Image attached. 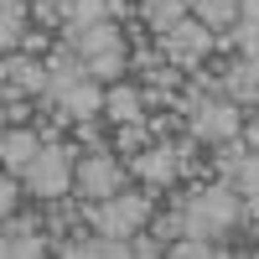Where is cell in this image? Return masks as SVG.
<instances>
[{"label":"cell","instance_id":"obj_22","mask_svg":"<svg viewBox=\"0 0 259 259\" xmlns=\"http://www.w3.org/2000/svg\"><path fill=\"white\" fill-rule=\"evenodd\" d=\"M233 187H239V197H259V150L244 156V166L233 171Z\"/></svg>","mask_w":259,"mask_h":259},{"label":"cell","instance_id":"obj_28","mask_svg":"<svg viewBox=\"0 0 259 259\" xmlns=\"http://www.w3.org/2000/svg\"><path fill=\"white\" fill-rule=\"evenodd\" d=\"M68 6H73V0H68Z\"/></svg>","mask_w":259,"mask_h":259},{"label":"cell","instance_id":"obj_12","mask_svg":"<svg viewBox=\"0 0 259 259\" xmlns=\"http://www.w3.org/2000/svg\"><path fill=\"white\" fill-rule=\"evenodd\" d=\"M119 47H124V31H119V21H99V26L78 31V52H83V57H99V52H119Z\"/></svg>","mask_w":259,"mask_h":259},{"label":"cell","instance_id":"obj_23","mask_svg":"<svg viewBox=\"0 0 259 259\" xmlns=\"http://www.w3.org/2000/svg\"><path fill=\"white\" fill-rule=\"evenodd\" d=\"M57 47V36L52 31H41V26H26V36H21V47L16 52H26V57H41V62H47V52Z\"/></svg>","mask_w":259,"mask_h":259},{"label":"cell","instance_id":"obj_14","mask_svg":"<svg viewBox=\"0 0 259 259\" xmlns=\"http://www.w3.org/2000/svg\"><path fill=\"white\" fill-rule=\"evenodd\" d=\"M145 130H150V140L171 145L177 135H187V130H192V119H187L182 109H156V114H145Z\"/></svg>","mask_w":259,"mask_h":259},{"label":"cell","instance_id":"obj_10","mask_svg":"<svg viewBox=\"0 0 259 259\" xmlns=\"http://www.w3.org/2000/svg\"><path fill=\"white\" fill-rule=\"evenodd\" d=\"M145 145H156V140H150V130H145V119H130V124H114V130H109V156H114L124 171H130V161H135Z\"/></svg>","mask_w":259,"mask_h":259},{"label":"cell","instance_id":"obj_17","mask_svg":"<svg viewBox=\"0 0 259 259\" xmlns=\"http://www.w3.org/2000/svg\"><path fill=\"white\" fill-rule=\"evenodd\" d=\"M0 254H6V259H36V254H52V233H21V239H0Z\"/></svg>","mask_w":259,"mask_h":259},{"label":"cell","instance_id":"obj_18","mask_svg":"<svg viewBox=\"0 0 259 259\" xmlns=\"http://www.w3.org/2000/svg\"><path fill=\"white\" fill-rule=\"evenodd\" d=\"M145 228H150V233H156V239H161V244L171 249V244L182 239V207H150Z\"/></svg>","mask_w":259,"mask_h":259},{"label":"cell","instance_id":"obj_7","mask_svg":"<svg viewBox=\"0 0 259 259\" xmlns=\"http://www.w3.org/2000/svg\"><path fill=\"white\" fill-rule=\"evenodd\" d=\"M41 135H36V124H16V130H6L0 135V161H6V171H21L26 177V166L41 156Z\"/></svg>","mask_w":259,"mask_h":259},{"label":"cell","instance_id":"obj_6","mask_svg":"<svg viewBox=\"0 0 259 259\" xmlns=\"http://www.w3.org/2000/svg\"><path fill=\"white\" fill-rule=\"evenodd\" d=\"M130 182H140L145 192H161V187H171L177 182V150L171 145H145L135 161H130Z\"/></svg>","mask_w":259,"mask_h":259},{"label":"cell","instance_id":"obj_21","mask_svg":"<svg viewBox=\"0 0 259 259\" xmlns=\"http://www.w3.org/2000/svg\"><path fill=\"white\" fill-rule=\"evenodd\" d=\"M166 254H171V259H218V244H212V239H192V233H182V239L171 244Z\"/></svg>","mask_w":259,"mask_h":259},{"label":"cell","instance_id":"obj_25","mask_svg":"<svg viewBox=\"0 0 259 259\" xmlns=\"http://www.w3.org/2000/svg\"><path fill=\"white\" fill-rule=\"evenodd\" d=\"M228 36H233V47H239V57H254V62H259V26L239 21V26H233Z\"/></svg>","mask_w":259,"mask_h":259},{"label":"cell","instance_id":"obj_16","mask_svg":"<svg viewBox=\"0 0 259 259\" xmlns=\"http://www.w3.org/2000/svg\"><path fill=\"white\" fill-rule=\"evenodd\" d=\"M244 156H249L244 135H233V140H218V145H212V166H218V177H223V182H233V171L244 166Z\"/></svg>","mask_w":259,"mask_h":259},{"label":"cell","instance_id":"obj_5","mask_svg":"<svg viewBox=\"0 0 259 259\" xmlns=\"http://www.w3.org/2000/svg\"><path fill=\"white\" fill-rule=\"evenodd\" d=\"M192 135H197V140H207V145L244 135V109H239L233 99H207L202 109L192 114Z\"/></svg>","mask_w":259,"mask_h":259},{"label":"cell","instance_id":"obj_9","mask_svg":"<svg viewBox=\"0 0 259 259\" xmlns=\"http://www.w3.org/2000/svg\"><path fill=\"white\" fill-rule=\"evenodd\" d=\"M104 83L99 78H78V83H68V89H62V104H68V114L73 119H99L104 114Z\"/></svg>","mask_w":259,"mask_h":259},{"label":"cell","instance_id":"obj_19","mask_svg":"<svg viewBox=\"0 0 259 259\" xmlns=\"http://www.w3.org/2000/svg\"><path fill=\"white\" fill-rule=\"evenodd\" d=\"M161 62H166V52H161V36H156V41H140V47H130V78L140 83L145 73H156Z\"/></svg>","mask_w":259,"mask_h":259},{"label":"cell","instance_id":"obj_3","mask_svg":"<svg viewBox=\"0 0 259 259\" xmlns=\"http://www.w3.org/2000/svg\"><path fill=\"white\" fill-rule=\"evenodd\" d=\"M212 36L218 31H207L197 16H187V21H177V26L161 36V52H166V62H177V68H197L212 52Z\"/></svg>","mask_w":259,"mask_h":259},{"label":"cell","instance_id":"obj_11","mask_svg":"<svg viewBox=\"0 0 259 259\" xmlns=\"http://www.w3.org/2000/svg\"><path fill=\"white\" fill-rule=\"evenodd\" d=\"M140 16L150 21V31H156V36H166L177 21L192 16V0H140Z\"/></svg>","mask_w":259,"mask_h":259},{"label":"cell","instance_id":"obj_27","mask_svg":"<svg viewBox=\"0 0 259 259\" xmlns=\"http://www.w3.org/2000/svg\"><path fill=\"white\" fill-rule=\"evenodd\" d=\"M239 21H249V26H259V0H239Z\"/></svg>","mask_w":259,"mask_h":259},{"label":"cell","instance_id":"obj_4","mask_svg":"<svg viewBox=\"0 0 259 259\" xmlns=\"http://www.w3.org/2000/svg\"><path fill=\"white\" fill-rule=\"evenodd\" d=\"M0 89L6 94H26V99H41L52 89V68L41 57H26V52H6L0 62Z\"/></svg>","mask_w":259,"mask_h":259},{"label":"cell","instance_id":"obj_26","mask_svg":"<svg viewBox=\"0 0 259 259\" xmlns=\"http://www.w3.org/2000/svg\"><path fill=\"white\" fill-rule=\"evenodd\" d=\"M244 145H249V150H259V109H249V114H244Z\"/></svg>","mask_w":259,"mask_h":259},{"label":"cell","instance_id":"obj_2","mask_svg":"<svg viewBox=\"0 0 259 259\" xmlns=\"http://www.w3.org/2000/svg\"><path fill=\"white\" fill-rule=\"evenodd\" d=\"M26 187L36 202H52V197H68L73 192V156L62 145H47L41 156L26 166Z\"/></svg>","mask_w":259,"mask_h":259},{"label":"cell","instance_id":"obj_13","mask_svg":"<svg viewBox=\"0 0 259 259\" xmlns=\"http://www.w3.org/2000/svg\"><path fill=\"white\" fill-rule=\"evenodd\" d=\"M192 16L207 31H233L239 26V0H192Z\"/></svg>","mask_w":259,"mask_h":259},{"label":"cell","instance_id":"obj_20","mask_svg":"<svg viewBox=\"0 0 259 259\" xmlns=\"http://www.w3.org/2000/svg\"><path fill=\"white\" fill-rule=\"evenodd\" d=\"M0 124L16 130V124H36V99L26 94H6V104H0Z\"/></svg>","mask_w":259,"mask_h":259},{"label":"cell","instance_id":"obj_24","mask_svg":"<svg viewBox=\"0 0 259 259\" xmlns=\"http://www.w3.org/2000/svg\"><path fill=\"white\" fill-rule=\"evenodd\" d=\"M130 249H135V259H161V254H166V244H161L150 228H135V233H130Z\"/></svg>","mask_w":259,"mask_h":259},{"label":"cell","instance_id":"obj_8","mask_svg":"<svg viewBox=\"0 0 259 259\" xmlns=\"http://www.w3.org/2000/svg\"><path fill=\"white\" fill-rule=\"evenodd\" d=\"M104 119H109V124L145 119V104H140V83H135V78H119V83H109V94H104Z\"/></svg>","mask_w":259,"mask_h":259},{"label":"cell","instance_id":"obj_15","mask_svg":"<svg viewBox=\"0 0 259 259\" xmlns=\"http://www.w3.org/2000/svg\"><path fill=\"white\" fill-rule=\"evenodd\" d=\"M26 11H31V26L52 36H62V26H68V0H26Z\"/></svg>","mask_w":259,"mask_h":259},{"label":"cell","instance_id":"obj_1","mask_svg":"<svg viewBox=\"0 0 259 259\" xmlns=\"http://www.w3.org/2000/svg\"><path fill=\"white\" fill-rule=\"evenodd\" d=\"M124 187H130V171L109 156V150H94V156H83L73 166V192L83 202H109L114 192H124Z\"/></svg>","mask_w":259,"mask_h":259}]
</instances>
